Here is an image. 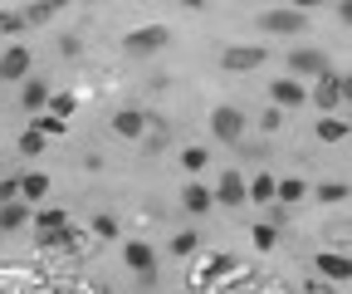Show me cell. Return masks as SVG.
<instances>
[{
  "instance_id": "obj_1",
  "label": "cell",
  "mask_w": 352,
  "mask_h": 294,
  "mask_svg": "<svg viewBox=\"0 0 352 294\" xmlns=\"http://www.w3.org/2000/svg\"><path fill=\"white\" fill-rule=\"evenodd\" d=\"M166 45H171V30L166 25H142V30H127L122 34V50L127 54H157Z\"/></svg>"
},
{
  "instance_id": "obj_2",
  "label": "cell",
  "mask_w": 352,
  "mask_h": 294,
  "mask_svg": "<svg viewBox=\"0 0 352 294\" xmlns=\"http://www.w3.org/2000/svg\"><path fill=\"white\" fill-rule=\"evenodd\" d=\"M347 94H352V83H347V74H323L318 78V89H314V103L323 108V113H338L342 103H347Z\"/></svg>"
},
{
  "instance_id": "obj_3",
  "label": "cell",
  "mask_w": 352,
  "mask_h": 294,
  "mask_svg": "<svg viewBox=\"0 0 352 294\" xmlns=\"http://www.w3.org/2000/svg\"><path fill=\"white\" fill-rule=\"evenodd\" d=\"M264 34H303L308 30V15L303 10H259V20H254Z\"/></svg>"
},
{
  "instance_id": "obj_4",
  "label": "cell",
  "mask_w": 352,
  "mask_h": 294,
  "mask_svg": "<svg viewBox=\"0 0 352 294\" xmlns=\"http://www.w3.org/2000/svg\"><path fill=\"white\" fill-rule=\"evenodd\" d=\"M210 133H215L220 143H240V138H245V113L230 108V103H220V108L210 113Z\"/></svg>"
},
{
  "instance_id": "obj_5",
  "label": "cell",
  "mask_w": 352,
  "mask_h": 294,
  "mask_svg": "<svg viewBox=\"0 0 352 294\" xmlns=\"http://www.w3.org/2000/svg\"><path fill=\"white\" fill-rule=\"evenodd\" d=\"M122 260H127L132 275H142L147 284L157 280V250H152L147 240H127V245H122Z\"/></svg>"
},
{
  "instance_id": "obj_6",
  "label": "cell",
  "mask_w": 352,
  "mask_h": 294,
  "mask_svg": "<svg viewBox=\"0 0 352 294\" xmlns=\"http://www.w3.org/2000/svg\"><path fill=\"white\" fill-rule=\"evenodd\" d=\"M30 64H34L30 45H6V50H0V83H15V78H30Z\"/></svg>"
},
{
  "instance_id": "obj_7",
  "label": "cell",
  "mask_w": 352,
  "mask_h": 294,
  "mask_svg": "<svg viewBox=\"0 0 352 294\" xmlns=\"http://www.w3.org/2000/svg\"><path fill=\"white\" fill-rule=\"evenodd\" d=\"M289 69H294L298 78H323L333 64H328L323 50H308V45H303V50H289Z\"/></svg>"
},
{
  "instance_id": "obj_8",
  "label": "cell",
  "mask_w": 352,
  "mask_h": 294,
  "mask_svg": "<svg viewBox=\"0 0 352 294\" xmlns=\"http://www.w3.org/2000/svg\"><path fill=\"white\" fill-rule=\"evenodd\" d=\"M264 59H270V50H264V45H230L226 54H220V64H226L230 74H245V69H259Z\"/></svg>"
},
{
  "instance_id": "obj_9",
  "label": "cell",
  "mask_w": 352,
  "mask_h": 294,
  "mask_svg": "<svg viewBox=\"0 0 352 294\" xmlns=\"http://www.w3.org/2000/svg\"><path fill=\"white\" fill-rule=\"evenodd\" d=\"M230 270H235V260H230V255H206V260L191 270V289H210L220 275H230Z\"/></svg>"
},
{
  "instance_id": "obj_10",
  "label": "cell",
  "mask_w": 352,
  "mask_h": 294,
  "mask_svg": "<svg viewBox=\"0 0 352 294\" xmlns=\"http://www.w3.org/2000/svg\"><path fill=\"white\" fill-rule=\"evenodd\" d=\"M147 128H152V118L142 108H118L113 113V133L118 138H147Z\"/></svg>"
},
{
  "instance_id": "obj_11",
  "label": "cell",
  "mask_w": 352,
  "mask_h": 294,
  "mask_svg": "<svg viewBox=\"0 0 352 294\" xmlns=\"http://www.w3.org/2000/svg\"><path fill=\"white\" fill-rule=\"evenodd\" d=\"M270 98H274V108L284 113V108H303V103H308V89H303L298 78H274V83H270Z\"/></svg>"
},
{
  "instance_id": "obj_12",
  "label": "cell",
  "mask_w": 352,
  "mask_h": 294,
  "mask_svg": "<svg viewBox=\"0 0 352 294\" xmlns=\"http://www.w3.org/2000/svg\"><path fill=\"white\" fill-rule=\"evenodd\" d=\"M318 280L347 284V280H352V260L342 255V250H323V255H318Z\"/></svg>"
},
{
  "instance_id": "obj_13",
  "label": "cell",
  "mask_w": 352,
  "mask_h": 294,
  "mask_svg": "<svg viewBox=\"0 0 352 294\" xmlns=\"http://www.w3.org/2000/svg\"><path fill=\"white\" fill-rule=\"evenodd\" d=\"M210 201H220V206H245V177H240V172H220V187L210 191Z\"/></svg>"
},
{
  "instance_id": "obj_14",
  "label": "cell",
  "mask_w": 352,
  "mask_h": 294,
  "mask_svg": "<svg viewBox=\"0 0 352 294\" xmlns=\"http://www.w3.org/2000/svg\"><path fill=\"white\" fill-rule=\"evenodd\" d=\"M30 226H34V235L64 231L69 226V211H64V206H44V211H30Z\"/></svg>"
},
{
  "instance_id": "obj_15",
  "label": "cell",
  "mask_w": 352,
  "mask_h": 294,
  "mask_svg": "<svg viewBox=\"0 0 352 294\" xmlns=\"http://www.w3.org/2000/svg\"><path fill=\"white\" fill-rule=\"evenodd\" d=\"M50 83L44 78H25V89H20V103H25V113H44V103H50Z\"/></svg>"
},
{
  "instance_id": "obj_16",
  "label": "cell",
  "mask_w": 352,
  "mask_h": 294,
  "mask_svg": "<svg viewBox=\"0 0 352 294\" xmlns=\"http://www.w3.org/2000/svg\"><path fill=\"white\" fill-rule=\"evenodd\" d=\"M34 245H39V250H78L83 235H78L74 226H64V231H50V235H34Z\"/></svg>"
},
{
  "instance_id": "obj_17",
  "label": "cell",
  "mask_w": 352,
  "mask_h": 294,
  "mask_svg": "<svg viewBox=\"0 0 352 294\" xmlns=\"http://www.w3.org/2000/svg\"><path fill=\"white\" fill-rule=\"evenodd\" d=\"M303 196H308V182H303V177H284V182H274V206H284V211H289L294 201H303Z\"/></svg>"
},
{
  "instance_id": "obj_18",
  "label": "cell",
  "mask_w": 352,
  "mask_h": 294,
  "mask_svg": "<svg viewBox=\"0 0 352 294\" xmlns=\"http://www.w3.org/2000/svg\"><path fill=\"white\" fill-rule=\"evenodd\" d=\"M50 196V172H25L20 177V201L30 206V201H44Z\"/></svg>"
},
{
  "instance_id": "obj_19",
  "label": "cell",
  "mask_w": 352,
  "mask_h": 294,
  "mask_svg": "<svg viewBox=\"0 0 352 294\" xmlns=\"http://www.w3.org/2000/svg\"><path fill=\"white\" fill-rule=\"evenodd\" d=\"M25 226H30V206L25 201L0 206V231H25Z\"/></svg>"
},
{
  "instance_id": "obj_20",
  "label": "cell",
  "mask_w": 352,
  "mask_h": 294,
  "mask_svg": "<svg viewBox=\"0 0 352 294\" xmlns=\"http://www.w3.org/2000/svg\"><path fill=\"white\" fill-rule=\"evenodd\" d=\"M347 118H338V113H328V118H318V138L323 143H347Z\"/></svg>"
},
{
  "instance_id": "obj_21",
  "label": "cell",
  "mask_w": 352,
  "mask_h": 294,
  "mask_svg": "<svg viewBox=\"0 0 352 294\" xmlns=\"http://www.w3.org/2000/svg\"><path fill=\"white\" fill-rule=\"evenodd\" d=\"M182 206H186L191 216H206V211H210L215 201H210V191H206V187H196V182H191V187L182 191Z\"/></svg>"
},
{
  "instance_id": "obj_22",
  "label": "cell",
  "mask_w": 352,
  "mask_h": 294,
  "mask_svg": "<svg viewBox=\"0 0 352 294\" xmlns=\"http://www.w3.org/2000/svg\"><path fill=\"white\" fill-rule=\"evenodd\" d=\"M245 201H264V206H270V201H274V177L259 172L254 182H245Z\"/></svg>"
},
{
  "instance_id": "obj_23",
  "label": "cell",
  "mask_w": 352,
  "mask_h": 294,
  "mask_svg": "<svg viewBox=\"0 0 352 294\" xmlns=\"http://www.w3.org/2000/svg\"><path fill=\"white\" fill-rule=\"evenodd\" d=\"M196 250H201V235H196V231H176V235H171V255H176V260H191Z\"/></svg>"
},
{
  "instance_id": "obj_24",
  "label": "cell",
  "mask_w": 352,
  "mask_h": 294,
  "mask_svg": "<svg viewBox=\"0 0 352 294\" xmlns=\"http://www.w3.org/2000/svg\"><path fill=\"white\" fill-rule=\"evenodd\" d=\"M78 103H74V94H50V103H44V113L50 118H59V123H69V113H74Z\"/></svg>"
},
{
  "instance_id": "obj_25",
  "label": "cell",
  "mask_w": 352,
  "mask_h": 294,
  "mask_svg": "<svg viewBox=\"0 0 352 294\" xmlns=\"http://www.w3.org/2000/svg\"><path fill=\"white\" fill-rule=\"evenodd\" d=\"M30 128H34L44 143H50V138H59V133L69 128V123H59V118H50V113H34V123H30Z\"/></svg>"
},
{
  "instance_id": "obj_26",
  "label": "cell",
  "mask_w": 352,
  "mask_h": 294,
  "mask_svg": "<svg viewBox=\"0 0 352 294\" xmlns=\"http://www.w3.org/2000/svg\"><path fill=\"white\" fill-rule=\"evenodd\" d=\"M30 25H25V15L20 10H0V39H10V34H25Z\"/></svg>"
},
{
  "instance_id": "obj_27",
  "label": "cell",
  "mask_w": 352,
  "mask_h": 294,
  "mask_svg": "<svg viewBox=\"0 0 352 294\" xmlns=\"http://www.w3.org/2000/svg\"><path fill=\"white\" fill-rule=\"evenodd\" d=\"M20 15H25V25H50L59 15V6H20Z\"/></svg>"
},
{
  "instance_id": "obj_28",
  "label": "cell",
  "mask_w": 352,
  "mask_h": 294,
  "mask_svg": "<svg viewBox=\"0 0 352 294\" xmlns=\"http://www.w3.org/2000/svg\"><path fill=\"white\" fill-rule=\"evenodd\" d=\"M314 196H318V201H328V206H342V201H347V182H323Z\"/></svg>"
},
{
  "instance_id": "obj_29",
  "label": "cell",
  "mask_w": 352,
  "mask_h": 294,
  "mask_svg": "<svg viewBox=\"0 0 352 294\" xmlns=\"http://www.w3.org/2000/svg\"><path fill=\"white\" fill-rule=\"evenodd\" d=\"M206 162H210V152H206V147H186V152H182V167H186V172H201Z\"/></svg>"
},
{
  "instance_id": "obj_30",
  "label": "cell",
  "mask_w": 352,
  "mask_h": 294,
  "mask_svg": "<svg viewBox=\"0 0 352 294\" xmlns=\"http://www.w3.org/2000/svg\"><path fill=\"white\" fill-rule=\"evenodd\" d=\"M20 152H25V157H39V152H44V138H39L34 128H25V133H20Z\"/></svg>"
},
{
  "instance_id": "obj_31",
  "label": "cell",
  "mask_w": 352,
  "mask_h": 294,
  "mask_svg": "<svg viewBox=\"0 0 352 294\" xmlns=\"http://www.w3.org/2000/svg\"><path fill=\"white\" fill-rule=\"evenodd\" d=\"M254 245H259V250H274V245H279V231H274V226H254Z\"/></svg>"
},
{
  "instance_id": "obj_32",
  "label": "cell",
  "mask_w": 352,
  "mask_h": 294,
  "mask_svg": "<svg viewBox=\"0 0 352 294\" xmlns=\"http://www.w3.org/2000/svg\"><path fill=\"white\" fill-rule=\"evenodd\" d=\"M94 235H98V240H113V235H118V221H113V216H94Z\"/></svg>"
},
{
  "instance_id": "obj_33",
  "label": "cell",
  "mask_w": 352,
  "mask_h": 294,
  "mask_svg": "<svg viewBox=\"0 0 352 294\" xmlns=\"http://www.w3.org/2000/svg\"><path fill=\"white\" fill-rule=\"evenodd\" d=\"M10 201H20V177H6V182H0V206H10Z\"/></svg>"
},
{
  "instance_id": "obj_34",
  "label": "cell",
  "mask_w": 352,
  "mask_h": 294,
  "mask_svg": "<svg viewBox=\"0 0 352 294\" xmlns=\"http://www.w3.org/2000/svg\"><path fill=\"white\" fill-rule=\"evenodd\" d=\"M279 123H284V113H279V108H264V113H259V128H264V133H274Z\"/></svg>"
},
{
  "instance_id": "obj_35",
  "label": "cell",
  "mask_w": 352,
  "mask_h": 294,
  "mask_svg": "<svg viewBox=\"0 0 352 294\" xmlns=\"http://www.w3.org/2000/svg\"><path fill=\"white\" fill-rule=\"evenodd\" d=\"M303 294H338V284H328V280H308Z\"/></svg>"
},
{
  "instance_id": "obj_36",
  "label": "cell",
  "mask_w": 352,
  "mask_h": 294,
  "mask_svg": "<svg viewBox=\"0 0 352 294\" xmlns=\"http://www.w3.org/2000/svg\"><path fill=\"white\" fill-rule=\"evenodd\" d=\"M78 50H83V45H78V39H74V34H64V39H59V54H69V59H74Z\"/></svg>"
}]
</instances>
